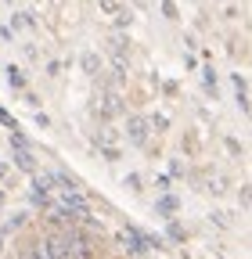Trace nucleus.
<instances>
[{"mask_svg":"<svg viewBox=\"0 0 252 259\" xmlns=\"http://www.w3.org/2000/svg\"><path fill=\"white\" fill-rule=\"evenodd\" d=\"M65 238H69V259H98V245H94V234L90 231L69 223L65 227Z\"/></svg>","mask_w":252,"mask_h":259,"instance_id":"1","label":"nucleus"},{"mask_svg":"<svg viewBox=\"0 0 252 259\" xmlns=\"http://www.w3.org/2000/svg\"><path fill=\"white\" fill-rule=\"evenodd\" d=\"M15 166H18V169H25V173H33V169H36V162H33V155H29V148H18Z\"/></svg>","mask_w":252,"mask_h":259,"instance_id":"2","label":"nucleus"},{"mask_svg":"<svg viewBox=\"0 0 252 259\" xmlns=\"http://www.w3.org/2000/svg\"><path fill=\"white\" fill-rule=\"evenodd\" d=\"M8 83H11V87H22V76H18V69H8Z\"/></svg>","mask_w":252,"mask_h":259,"instance_id":"3","label":"nucleus"},{"mask_svg":"<svg viewBox=\"0 0 252 259\" xmlns=\"http://www.w3.org/2000/svg\"><path fill=\"white\" fill-rule=\"evenodd\" d=\"M173 209H177L173 198H162V202H159V212H173Z\"/></svg>","mask_w":252,"mask_h":259,"instance_id":"4","label":"nucleus"},{"mask_svg":"<svg viewBox=\"0 0 252 259\" xmlns=\"http://www.w3.org/2000/svg\"><path fill=\"white\" fill-rule=\"evenodd\" d=\"M0 209H4V194H0Z\"/></svg>","mask_w":252,"mask_h":259,"instance_id":"5","label":"nucleus"}]
</instances>
